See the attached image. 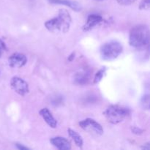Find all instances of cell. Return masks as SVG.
<instances>
[{
	"mask_svg": "<svg viewBox=\"0 0 150 150\" xmlns=\"http://www.w3.org/2000/svg\"><path fill=\"white\" fill-rule=\"evenodd\" d=\"M71 23L72 18L69 12L65 9H61L59 10L57 16L45 22V26L53 33H66L70 29Z\"/></svg>",
	"mask_w": 150,
	"mask_h": 150,
	"instance_id": "obj_1",
	"label": "cell"
},
{
	"mask_svg": "<svg viewBox=\"0 0 150 150\" xmlns=\"http://www.w3.org/2000/svg\"><path fill=\"white\" fill-rule=\"evenodd\" d=\"M149 30L145 25L134 26L130 30L129 36V43L136 48H144L149 45Z\"/></svg>",
	"mask_w": 150,
	"mask_h": 150,
	"instance_id": "obj_2",
	"label": "cell"
},
{
	"mask_svg": "<svg viewBox=\"0 0 150 150\" xmlns=\"http://www.w3.org/2000/svg\"><path fill=\"white\" fill-rule=\"evenodd\" d=\"M103 114L108 122L117 125L130 116V111L129 108L122 105H111L105 110Z\"/></svg>",
	"mask_w": 150,
	"mask_h": 150,
	"instance_id": "obj_3",
	"label": "cell"
},
{
	"mask_svg": "<svg viewBox=\"0 0 150 150\" xmlns=\"http://www.w3.org/2000/svg\"><path fill=\"white\" fill-rule=\"evenodd\" d=\"M122 45L118 41L111 40L104 43L101 46L100 52L103 60L111 61L117 59L122 52Z\"/></svg>",
	"mask_w": 150,
	"mask_h": 150,
	"instance_id": "obj_4",
	"label": "cell"
},
{
	"mask_svg": "<svg viewBox=\"0 0 150 150\" xmlns=\"http://www.w3.org/2000/svg\"><path fill=\"white\" fill-rule=\"evenodd\" d=\"M79 125L85 131L95 136H100L103 133L102 126L92 119L87 118L79 122Z\"/></svg>",
	"mask_w": 150,
	"mask_h": 150,
	"instance_id": "obj_5",
	"label": "cell"
},
{
	"mask_svg": "<svg viewBox=\"0 0 150 150\" xmlns=\"http://www.w3.org/2000/svg\"><path fill=\"white\" fill-rule=\"evenodd\" d=\"M10 86H11L12 89L15 92L21 96H24L29 92V84L27 83V82L19 77L15 76V77L12 78L11 81H10Z\"/></svg>",
	"mask_w": 150,
	"mask_h": 150,
	"instance_id": "obj_6",
	"label": "cell"
},
{
	"mask_svg": "<svg viewBox=\"0 0 150 150\" xmlns=\"http://www.w3.org/2000/svg\"><path fill=\"white\" fill-rule=\"evenodd\" d=\"M27 62V58L23 54L15 53L8 59V64L13 68H20L23 67Z\"/></svg>",
	"mask_w": 150,
	"mask_h": 150,
	"instance_id": "obj_7",
	"label": "cell"
},
{
	"mask_svg": "<svg viewBox=\"0 0 150 150\" xmlns=\"http://www.w3.org/2000/svg\"><path fill=\"white\" fill-rule=\"evenodd\" d=\"M104 19L101 16L98 14H92L89 15L87 18V20H86V23L84 24V26H83V30L86 32V31H89L90 29H93L95 26H96L97 25L100 24V23L103 22Z\"/></svg>",
	"mask_w": 150,
	"mask_h": 150,
	"instance_id": "obj_8",
	"label": "cell"
},
{
	"mask_svg": "<svg viewBox=\"0 0 150 150\" xmlns=\"http://www.w3.org/2000/svg\"><path fill=\"white\" fill-rule=\"evenodd\" d=\"M50 142L53 146H54L59 150H70L71 149L70 142L64 137L57 136V137L51 138L50 139Z\"/></svg>",
	"mask_w": 150,
	"mask_h": 150,
	"instance_id": "obj_9",
	"label": "cell"
},
{
	"mask_svg": "<svg viewBox=\"0 0 150 150\" xmlns=\"http://www.w3.org/2000/svg\"><path fill=\"white\" fill-rule=\"evenodd\" d=\"M40 115L42 117L44 121L47 123L48 126H50L52 128H56L57 126V122L55 120L54 117H53L51 111L48 109V108H42L40 111Z\"/></svg>",
	"mask_w": 150,
	"mask_h": 150,
	"instance_id": "obj_10",
	"label": "cell"
},
{
	"mask_svg": "<svg viewBox=\"0 0 150 150\" xmlns=\"http://www.w3.org/2000/svg\"><path fill=\"white\" fill-rule=\"evenodd\" d=\"M50 3L54 4H62V5L67 6L70 7L75 11H80L81 10V7L78 2L70 0H48Z\"/></svg>",
	"mask_w": 150,
	"mask_h": 150,
	"instance_id": "obj_11",
	"label": "cell"
},
{
	"mask_svg": "<svg viewBox=\"0 0 150 150\" xmlns=\"http://www.w3.org/2000/svg\"><path fill=\"white\" fill-rule=\"evenodd\" d=\"M89 79V73L86 70H81L76 73L74 76V81L77 84L83 85L88 83Z\"/></svg>",
	"mask_w": 150,
	"mask_h": 150,
	"instance_id": "obj_12",
	"label": "cell"
},
{
	"mask_svg": "<svg viewBox=\"0 0 150 150\" xmlns=\"http://www.w3.org/2000/svg\"><path fill=\"white\" fill-rule=\"evenodd\" d=\"M67 131H68L69 136H70V137L73 139V142H75L76 146H79V148H82V146H83V142L81 136L77 132L72 130V129H68Z\"/></svg>",
	"mask_w": 150,
	"mask_h": 150,
	"instance_id": "obj_13",
	"label": "cell"
},
{
	"mask_svg": "<svg viewBox=\"0 0 150 150\" xmlns=\"http://www.w3.org/2000/svg\"><path fill=\"white\" fill-rule=\"evenodd\" d=\"M141 106L145 110L149 109V95H144L141 100Z\"/></svg>",
	"mask_w": 150,
	"mask_h": 150,
	"instance_id": "obj_14",
	"label": "cell"
},
{
	"mask_svg": "<svg viewBox=\"0 0 150 150\" xmlns=\"http://www.w3.org/2000/svg\"><path fill=\"white\" fill-rule=\"evenodd\" d=\"M105 70H106V69L105 68L100 69V70L99 71L95 74V79H94V83H98L100 81L101 79H102L103 77L104 76V74H105Z\"/></svg>",
	"mask_w": 150,
	"mask_h": 150,
	"instance_id": "obj_15",
	"label": "cell"
},
{
	"mask_svg": "<svg viewBox=\"0 0 150 150\" xmlns=\"http://www.w3.org/2000/svg\"><path fill=\"white\" fill-rule=\"evenodd\" d=\"M150 7V0H142L139 4L140 10H149Z\"/></svg>",
	"mask_w": 150,
	"mask_h": 150,
	"instance_id": "obj_16",
	"label": "cell"
},
{
	"mask_svg": "<svg viewBox=\"0 0 150 150\" xmlns=\"http://www.w3.org/2000/svg\"><path fill=\"white\" fill-rule=\"evenodd\" d=\"M117 2L120 4H121V5L127 6L135 3L137 0H117Z\"/></svg>",
	"mask_w": 150,
	"mask_h": 150,
	"instance_id": "obj_17",
	"label": "cell"
},
{
	"mask_svg": "<svg viewBox=\"0 0 150 150\" xmlns=\"http://www.w3.org/2000/svg\"><path fill=\"white\" fill-rule=\"evenodd\" d=\"M7 50V47H6L5 43L4 42V41L1 40L0 39V57H1V55L3 54V53Z\"/></svg>",
	"mask_w": 150,
	"mask_h": 150,
	"instance_id": "obj_18",
	"label": "cell"
},
{
	"mask_svg": "<svg viewBox=\"0 0 150 150\" xmlns=\"http://www.w3.org/2000/svg\"><path fill=\"white\" fill-rule=\"evenodd\" d=\"M131 130L134 134H136V135H141L142 133H143V130H141L140 128H139V127H132Z\"/></svg>",
	"mask_w": 150,
	"mask_h": 150,
	"instance_id": "obj_19",
	"label": "cell"
},
{
	"mask_svg": "<svg viewBox=\"0 0 150 150\" xmlns=\"http://www.w3.org/2000/svg\"><path fill=\"white\" fill-rule=\"evenodd\" d=\"M62 102L63 101H62V97H57V99L54 98V100H53V104L56 105H58L59 104H62Z\"/></svg>",
	"mask_w": 150,
	"mask_h": 150,
	"instance_id": "obj_20",
	"label": "cell"
},
{
	"mask_svg": "<svg viewBox=\"0 0 150 150\" xmlns=\"http://www.w3.org/2000/svg\"><path fill=\"white\" fill-rule=\"evenodd\" d=\"M16 146H17V148L18 149H22V150H26V149H28L27 147H26V146H23V145H21V144H16Z\"/></svg>",
	"mask_w": 150,
	"mask_h": 150,
	"instance_id": "obj_21",
	"label": "cell"
},
{
	"mask_svg": "<svg viewBox=\"0 0 150 150\" xmlns=\"http://www.w3.org/2000/svg\"><path fill=\"white\" fill-rule=\"evenodd\" d=\"M142 149H146V150H149L150 149V145H149V143H147L146 144L144 145V146H142Z\"/></svg>",
	"mask_w": 150,
	"mask_h": 150,
	"instance_id": "obj_22",
	"label": "cell"
}]
</instances>
